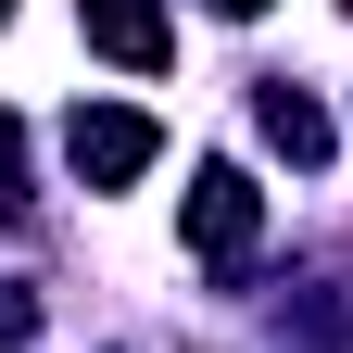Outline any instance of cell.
<instances>
[{
  "label": "cell",
  "instance_id": "cell-2",
  "mask_svg": "<svg viewBox=\"0 0 353 353\" xmlns=\"http://www.w3.org/2000/svg\"><path fill=\"white\" fill-rule=\"evenodd\" d=\"M152 152H164V126H152V114H126V101H88V114L63 126V164L88 176V190H126Z\"/></svg>",
  "mask_w": 353,
  "mask_h": 353
},
{
  "label": "cell",
  "instance_id": "cell-5",
  "mask_svg": "<svg viewBox=\"0 0 353 353\" xmlns=\"http://www.w3.org/2000/svg\"><path fill=\"white\" fill-rule=\"evenodd\" d=\"M0 202H26V126L0 114Z\"/></svg>",
  "mask_w": 353,
  "mask_h": 353
},
{
  "label": "cell",
  "instance_id": "cell-1",
  "mask_svg": "<svg viewBox=\"0 0 353 353\" xmlns=\"http://www.w3.org/2000/svg\"><path fill=\"white\" fill-rule=\"evenodd\" d=\"M252 240H265V190H252L240 164H202V176H190V252L214 265V278H240Z\"/></svg>",
  "mask_w": 353,
  "mask_h": 353
},
{
  "label": "cell",
  "instance_id": "cell-3",
  "mask_svg": "<svg viewBox=\"0 0 353 353\" xmlns=\"http://www.w3.org/2000/svg\"><path fill=\"white\" fill-rule=\"evenodd\" d=\"M76 26H88V51H114L126 76H164V63H176L164 0H76Z\"/></svg>",
  "mask_w": 353,
  "mask_h": 353
},
{
  "label": "cell",
  "instance_id": "cell-4",
  "mask_svg": "<svg viewBox=\"0 0 353 353\" xmlns=\"http://www.w3.org/2000/svg\"><path fill=\"white\" fill-rule=\"evenodd\" d=\"M252 114H265V139H278L290 164H328V114H316V101H303V88H290V76H278V88H265V101H252Z\"/></svg>",
  "mask_w": 353,
  "mask_h": 353
},
{
  "label": "cell",
  "instance_id": "cell-7",
  "mask_svg": "<svg viewBox=\"0 0 353 353\" xmlns=\"http://www.w3.org/2000/svg\"><path fill=\"white\" fill-rule=\"evenodd\" d=\"M0 13H13V0H0Z\"/></svg>",
  "mask_w": 353,
  "mask_h": 353
},
{
  "label": "cell",
  "instance_id": "cell-6",
  "mask_svg": "<svg viewBox=\"0 0 353 353\" xmlns=\"http://www.w3.org/2000/svg\"><path fill=\"white\" fill-rule=\"evenodd\" d=\"M214 13H265V0H214Z\"/></svg>",
  "mask_w": 353,
  "mask_h": 353
}]
</instances>
